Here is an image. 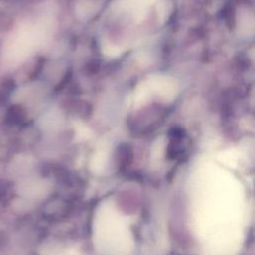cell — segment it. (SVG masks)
<instances>
[{
  "label": "cell",
  "instance_id": "1",
  "mask_svg": "<svg viewBox=\"0 0 255 255\" xmlns=\"http://www.w3.org/2000/svg\"><path fill=\"white\" fill-rule=\"evenodd\" d=\"M158 0H116L114 8L133 19H142Z\"/></svg>",
  "mask_w": 255,
  "mask_h": 255
}]
</instances>
